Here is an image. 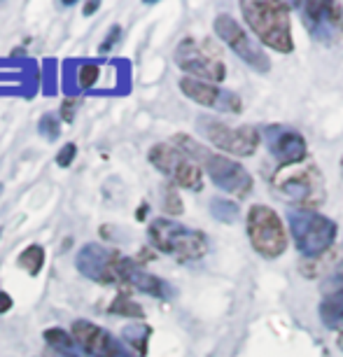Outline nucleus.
<instances>
[{
	"instance_id": "2eb2a0df",
	"label": "nucleus",
	"mask_w": 343,
	"mask_h": 357,
	"mask_svg": "<svg viewBox=\"0 0 343 357\" xmlns=\"http://www.w3.org/2000/svg\"><path fill=\"white\" fill-rule=\"evenodd\" d=\"M73 336L82 346L84 353L91 357H136L122 346V341L114 339L103 327L93 325L89 320H75L73 322Z\"/></svg>"
},
{
	"instance_id": "9b49d317",
	"label": "nucleus",
	"mask_w": 343,
	"mask_h": 357,
	"mask_svg": "<svg viewBox=\"0 0 343 357\" xmlns=\"http://www.w3.org/2000/svg\"><path fill=\"white\" fill-rule=\"evenodd\" d=\"M301 10V24L315 43L334 45L343 38V5L334 0H308L297 3Z\"/></svg>"
},
{
	"instance_id": "1a4fd4ad",
	"label": "nucleus",
	"mask_w": 343,
	"mask_h": 357,
	"mask_svg": "<svg viewBox=\"0 0 343 357\" xmlns=\"http://www.w3.org/2000/svg\"><path fill=\"white\" fill-rule=\"evenodd\" d=\"M147 159L176 187H183V190L190 192H199L204 187V171H201V166L173 143L152 145L150 152H147Z\"/></svg>"
},
{
	"instance_id": "393cba45",
	"label": "nucleus",
	"mask_w": 343,
	"mask_h": 357,
	"mask_svg": "<svg viewBox=\"0 0 343 357\" xmlns=\"http://www.w3.org/2000/svg\"><path fill=\"white\" fill-rule=\"evenodd\" d=\"M161 208H164V213H168V215H183V211H185L183 199H180V194L173 183H168L164 187V201H161Z\"/></svg>"
},
{
	"instance_id": "6ab92c4d",
	"label": "nucleus",
	"mask_w": 343,
	"mask_h": 357,
	"mask_svg": "<svg viewBox=\"0 0 343 357\" xmlns=\"http://www.w3.org/2000/svg\"><path fill=\"white\" fill-rule=\"evenodd\" d=\"M45 341L52 350H56L59 355H75V343H73L70 334L61 327H49L45 329Z\"/></svg>"
},
{
	"instance_id": "f8f14e48",
	"label": "nucleus",
	"mask_w": 343,
	"mask_h": 357,
	"mask_svg": "<svg viewBox=\"0 0 343 357\" xmlns=\"http://www.w3.org/2000/svg\"><path fill=\"white\" fill-rule=\"evenodd\" d=\"M261 138H264L266 150L271 152V157L278 161L280 168L304 164L308 157L306 138L299 131L290 129V126L268 124L261 129Z\"/></svg>"
},
{
	"instance_id": "412c9836",
	"label": "nucleus",
	"mask_w": 343,
	"mask_h": 357,
	"mask_svg": "<svg viewBox=\"0 0 343 357\" xmlns=\"http://www.w3.org/2000/svg\"><path fill=\"white\" fill-rule=\"evenodd\" d=\"M107 313L112 315H129V318H143V308H140V304H136V301L131 299V294L126 292H119L117 296H114V301L110 306H107Z\"/></svg>"
},
{
	"instance_id": "f03ea898",
	"label": "nucleus",
	"mask_w": 343,
	"mask_h": 357,
	"mask_svg": "<svg viewBox=\"0 0 343 357\" xmlns=\"http://www.w3.org/2000/svg\"><path fill=\"white\" fill-rule=\"evenodd\" d=\"M243 12L247 29L261 45L278 54H290L294 50L292 24H290V8L287 3H257V0H243L238 5Z\"/></svg>"
},
{
	"instance_id": "2f4dec72",
	"label": "nucleus",
	"mask_w": 343,
	"mask_h": 357,
	"mask_svg": "<svg viewBox=\"0 0 343 357\" xmlns=\"http://www.w3.org/2000/svg\"><path fill=\"white\" fill-rule=\"evenodd\" d=\"M336 346H339V350H341V353H343V329H341V332H339V339H336Z\"/></svg>"
},
{
	"instance_id": "c756f323",
	"label": "nucleus",
	"mask_w": 343,
	"mask_h": 357,
	"mask_svg": "<svg viewBox=\"0 0 343 357\" xmlns=\"http://www.w3.org/2000/svg\"><path fill=\"white\" fill-rule=\"evenodd\" d=\"M12 308V296L8 292H3L0 289V315H5Z\"/></svg>"
},
{
	"instance_id": "0eeeda50",
	"label": "nucleus",
	"mask_w": 343,
	"mask_h": 357,
	"mask_svg": "<svg viewBox=\"0 0 343 357\" xmlns=\"http://www.w3.org/2000/svg\"><path fill=\"white\" fill-rule=\"evenodd\" d=\"M178 68L187 73V77L204 79V82L220 84L227 77V66L222 59V52L215 47L208 38H185L183 43L176 47Z\"/></svg>"
},
{
	"instance_id": "9d476101",
	"label": "nucleus",
	"mask_w": 343,
	"mask_h": 357,
	"mask_svg": "<svg viewBox=\"0 0 343 357\" xmlns=\"http://www.w3.org/2000/svg\"><path fill=\"white\" fill-rule=\"evenodd\" d=\"M213 31L229 50H231L243 63H247L254 73H268L271 70V61H268L264 45L257 38L250 36L243 26H241L231 15L220 12L213 22Z\"/></svg>"
},
{
	"instance_id": "cd10ccee",
	"label": "nucleus",
	"mask_w": 343,
	"mask_h": 357,
	"mask_svg": "<svg viewBox=\"0 0 343 357\" xmlns=\"http://www.w3.org/2000/svg\"><path fill=\"white\" fill-rule=\"evenodd\" d=\"M119 33H122V29H119V26H112V29H110V38H105L103 43H100L98 52H100V54H105L107 50H110V47L119 40Z\"/></svg>"
},
{
	"instance_id": "c85d7f7f",
	"label": "nucleus",
	"mask_w": 343,
	"mask_h": 357,
	"mask_svg": "<svg viewBox=\"0 0 343 357\" xmlns=\"http://www.w3.org/2000/svg\"><path fill=\"white\" fill-rule=\"evenodd\" d=\"M75 107H77L75 100H63V105H61V119H63V122H73V117H75Z\"/></svg>"
},
{
	"instance_id": "20e7f679",
	"label": "nucleus",
	"mask_w": 343,
	"mask_h": 357,
	"mask_svg": "<svg viewBox=\"0 0 343 357\" xmlns=\"http://www.w3.org/2000/svg\"><path fill=\"white\" fill-rule=\"evenodd\" d=\"M287 227H290L294 248L304 259H320L322 255H327L339 234V227L332 218L318 211H301V208L287 211Z\"/></svg>"
},
{
	"instance_id": "f704fd0d",
	"label": "nucleus",
	"mask_w": 343,
	"mask_h": 357,
	"mask_svg": "<svg viewBox=\"0 0 343 357\" xmlns=\"http://www.w3.org/2000/svg\"><path fill=\"white\" fill-rule=\"evenodd\" d=\"M0 194H3V185H0Z\"/></svg>"
},
{
	"instance_id": "7c9ffc66",
	"label": "nucleus",
	"mask_w": 343,
	"mask_h": 357,
	"mask_svg": "<svg viewBox=\"0 0 343 357\" xmlns=\"http://www.w3.org/2000/svg\"><path fill=\"white\" fill-rule=\"evenodd\" d=\"M98 8H100V3H86V5H84V15H86V17H91Z\"/></svg>"
},
{
	"instance_id": "bb28decb",
	"label": "nucleus",
	"mask_w": 343,
	"mask_h": 357,
	"mask_svg": "<svg viewBox=\"0 0 343 357\" xmlns=\"http://www.w3.org/2000/svg\"><path fill=\"white\" fill-rule=\"evenodd\" d=\"M75 157H77V145L68 143V145H63L61 152L56 154V164L61 166V168H68L73 161H75Z\"/></svg>"
},
{
	"instance_id": "a211bd4d",
	"label": "nucleus",
	"mask_w": 343,
	"mask_h": 357,
	"mask_svg": "<svg viewBox=\"0 0 343 357\" xmlns=\"http://www.w3.org/2000/svg\"><path fill=\"white\" fill-rule=\"evenodd\" d=\"M17 264H19V268H24L26 273L36 278V275L43 271V264H45V250H43V245H36V243L29 245L22 255H19Z\"/></svg>"
},
{
	"instance_id": "39448f33",
	"label": "nucleus",
	"mask_w": 343,
	"mask_h": 357,
	"mask_svg": "<svg viewBox=\"0 0 343 357\" xmlns=\"http://www.w3.org/2000/svg\"><path fill=\"white\" fill-rule=\"evenodd\" d=\"M147 236H150V243L159 252L173 255L180 261H197L201 257H206L208 252L206 234L180 225L176 220H164V218L152 220L150 229H147Z\"/></svg>"
},
{
	"instance_id": "aec40b11",
	"label": "nucleus",
	"mask_w": 343,
	"mask_h": 357,
	"mask_svg": "<svg viewBox=\"0 0 343 357\" xmlns=\"http://www.w3.org/2000/svg\"><path fill=\"white\" fill-rule=\"evenodd\" d=\"M122 339L131 350H136L138 355L147 353V339H150V327L145 325H129L122 329Z\"/></svg>"
},
{
	"instance_id": "f3484780",
	"label": "nucleus",
	"mask_w": 343,
	"mask_h": 357,
	"mask_svg": "<svg viewBox=\"0 0 343 357\" xmlns=\"http://www.w3.org/2000/svg\"><path fill=\"white\" fill-rule=\"evenodd\" d=\"M320 320L327 329L341 332L343 329V294H329L322 296L320 306H318Z\"/></svg>"
},
{
	"instance_id": "5701e85b",
	"label": "nucleus",
	"mask_w": 343,
	"mask_h": 357,
	"mask_svg": "<svg viewBox=\"0 0 343 357\" xmlns=\"http://www.w3.org/2000/svg\"><path fill=\"white\" fill-rule=\"evenodd\" d=\"M211 215L220 222H234L238 218V206L229 199H211Z\"/></svg>"
},
{
	"instance_id": "4be33fe9",
	"label": "nucleus",
	"mask_w": 343,
	"mask_h": 357,
	"mask_svg": "<svg viewBox=\"0 0 343 357\" xmlns=\"http://www.w3.org/2000/svg\"><path fill=\"white\" fill-rule=\"evenodd\" d=\"M320 294L329 296V294H343V259L336 261L334 268L329 271L320 282Z\"/></svg>"
},
{
	"instance_id": "423d86ee",
	"label": "nucleus",
	"mask_w": 343,
	"mask_h": 357,
	"mask_svg": "<svg viewBox=\"0 0 343 357\" xmlns=\"http://www.w3.org/2000/svg\"><path fill=\"white\" fill-rule=\"evenodd\" d=\"M245 231L252 250L264 259H278L290 245V234L282 225L280 215L271 206L252 204L247 208Z\"/></svg>"
},
{
	"instance_id": "4468645a",
	"label": "nucleus",
	"mask_w": 343,
	"mask_h": 357,
	"mask_svg": "<svg viewBox=\"0 0 343 357\" xmlns=\"http://www.w3.org/2000/svg\"><path fill=\"white\" fill-rule=\"evenodd\" d=\"M180 91H183L187 98H192L194 103H199L204 107H213V110H220V112L238 114L243 110V100H241L236 91L222 89L220 84L204 82V79H194L187 75L180 77Z\"/></svg>"
},
{
	"instance_id": "ddd939ff",
	"label": "nucleus",
	"mask_w": 343,
	"mask_h": 357,
	"mask_svg": "<svg viewBox=\"0 0 343 357\" xmlns=\"http://www.w3.org/2000/svg\"><path fill=\"white\" fill-rule=\"evenodd\" d=\"M122 255L107 250V248L98 243H86L82 250L77 252L75 266L77 271L89 280H96L100 285H122L119 282L117 264Z\"/></svg>"
},
{
	"instance_id": "7ed1b4c3",
	"label": "nucleus",
	"mask_w": 343,
	"mask_h": 357,
	"mask_svg": "<svg viewBox=\"0 0 343 357\" xmlns=\"http://www.w3.org/2000/svg\"><path fill=\"white\" fill-rule=\"evenodd\" d=\"M273 190L287 199L290 204L299 206L301 211H315L325 204L327 190H325V175L311 161L297 166L278 168V173L271 178Z\"/></svg>"
},
{
	"instance_id": "dca6fc26",
	"label": "nucleus",
	"mask_w": 343,
	"mask_h": 357,
	"mask_svg": "<svg viewBox=\"0 0 343 357\" xmlns=\"http://www.w3.org/2000/svg\"><path fill=\"white\" fill-rule=\"evenodd\" d=\"M117 273H119V282L126 287H133L138 292H145L150 296H159L164 299L168 296V285L164 280H159L157 275L147 273L138 261H133L129 257H119V264H117Z\"/></svg>"
},
{
	"instance_id": "f257e3e1",
	"label": "nucleus",
	"mask_w": 343,
	"mask_h": 357,
	"mask_svg": "<svg viewBox=\"0 0 343 357\" xmlns=\"http://www.w3.org/2000/svg\"><path fill=\"white\" fill-rule=\"evenodd\" d=\"M173 145L180 147L185 154L201 164V171L208 173V178L213 180L215 187H220L222 192L231 194L236 199H245L252 192V175L247 173V168L243 164H238L236 159L227 157V154H218L206 150L204 145L197 143L194 138H190L187 133H178L173 138Z\"/></svg>"
},
{
	"instance_id": "b1692460",
	"label": "nucleus",
	"mask_w": 343,
	"mask_h": 357,
	"mask_svg": "<svg viewBox=\"0 0 343 357\" xmlns=\"http://www.w3.org/2000/svg\"><path fill=\"white\" fill-rule=\"evenodd\" d=\"M38 133L47 140V143H52V140H56L59 136H61V122H59L56 114L45 112L38 122Z\"/></svg>"
},
{
	"instance_id": "6e6552de",
	"label": "nucleus",
	"mask_w": 343,
	"mask_h": 357,
	"mask_svg": "<svg viewBox=\"0 0 343 357\" xmlns=\"http://www.w3.org/2000/svg\"><path fill=\"white\" fill-rule=\"evenodd\" d=\"M197 129L213 147L227 152V157L229 154H234V157H250V154L257 152L261 143V131L250 124L231 126L213 117H199Z\"/></svg>"
},
{
	"instance_id": "473e14b6",
	"label": "nucleus",
	"mask_w": 343,
	"mask_h": 357,
	"mask_svg": "<svg viewBox=\"0 0 343 357\" xmlns=\"http://www.w3.org/2000/svg\"><path fill=\"white\" fill-rule=\"evenodd\" d=\"M143 215H147V204H145V206H140V211H138V220H143Z\"/></svg>"
},
{
	"instance_id": "72a5a7b5",
	"label": "nucleus",
	"mask_w": 343,
	"mask_h": 357,
	"mask_svg": "<svg viewBox=\"0 0 343 357\" xmlns=\"http://www.w3.org/2000/svg\"><path fill=\"white\" fill-rule=\"evenodd\" d=\"M339 168H341V178H343V157H341V161H339Z\"/></svg>"
},
{
	"instance_id": "a878e982",
	"label": "nucleus",
	"mask_w": 343,
	"mask_h": 357,
	"mask_svg": "<svg viewBox=\"0 0 343 357\" xmlns=\"http://www.w3.org/2000/svg\"><path fill=\"white\" fill-rule=\"evenodd\" d=\"M98 66L96 63H82V68L77 70V84L79 89H89L93 86V82L98 79Z\"/></svg>"
}]
</instances>
